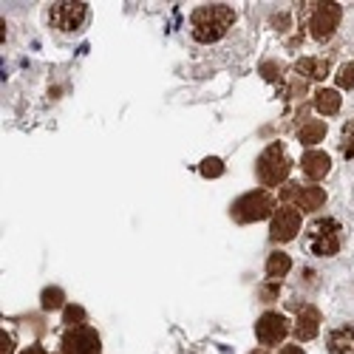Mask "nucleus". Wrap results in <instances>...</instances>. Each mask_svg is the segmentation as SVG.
Instances as JSON below:
<instances>
[{"label": "nucleus", "mask_w": 354, "mask_h": 354, "mask_svg": "<svg viewBox=\"0 0 354 354\" xmlns=\"http://www.w3.org/2000/svg\"><path fill=\"white\" fill-rule=\"evenodd\" d=\"M235 15L227 3H210V6H198L190 17V32L198 43H213L224 37V32L232 26Z\"/></svg>", "instance_id": "1"}, {"label": "nucleus", "mask_w": 354, "mask_h": 354, "mask_svg": "<svg viewBox=\"0 0 354 354\" xmlns=\"http://www.w3.org/2000/svg\"><path fill=\"white\" fill-rule=\"evenodd\" d=\"M304 247L317 255V258H329L343 247V227L335 218H317L306 227L304 235Z\"/></svg>", "instance_id": "2"}, {"label": "nucleus", "mask_w": 354, "mask_h": 354, "mask_svg": "<svg viewBox=\"0 0 354 354\" xmlns=\"http://www.w3.org/2000/svg\"><path fill=\"white\" fill-rule=\"evenodd\" d=\"M286 176H289V159L283 153V147L281 145H270L258 159V179L267 187H275V185H281L286 179Z\"/></svg>", "instance_id": "3"}, {"label": "nucleus", "mask_w": 354, "mask_h": 354, "mask_svg": "<svg viewBox=\"0 0 354 354\" xmlns=\"http://www.w3.org/2000/svg\"><path fill=\"white\" fill-rule=\"evenodd\" d=\"M272 210H275V201L270 198V193H263V190L241 196L239 201H235V207H232V213H235L239 221H261V218L272 216Z\"/></svg>", "instance_id": "4"}, {"label": "nucleus", "mask_w": 354, "mask_h": 354, "mask_svg": "<svg viewBox=\"0 0 354 354\" xmlns=\"http://www.w3.org/2000/svg\"><path fill=\"white\" fill-rule=\"evenodd\" d=\"M88 17V3H74V0H63V3H51L48 20L60 28V32H77Z\"/></svg>", "instance_id": "5"}, {"label": "nucleus", "mask_w": 354, "mask_h": 354, "mask_svg": "<svg viewBox=\"0 0 354 354\" xmlns=\"http://www.w3.org/2000/svg\"><path fill=\"white\" fill-rule=\"evenodd\" d=\"M340 23V3H317L312 17H309V28L315 40H329L332 32Z\"/></svg>", "instance_id": "6"}, {"label": "nucleus", "mask_w": 354, "mask_h": 354, "mask_svg": "<svg viewBox=\"0 0 354 354\" xmlns=\"http://www.w3.org/2000/svg\"><path fill=\"white\" fill-rule=\"evenodd\" d=\"M63 351L66 354H100V337L94 329L77 326L63 337Z\"/></svg>", "instance_id": "7"}, {"label": "nucleus", "mask_w": 354, "mask_h": 354, "mask_svg": "<svg viewBox=\"0 0 354 354\" xmlns=\"http://www.w3.org/2000/svg\"><path fill=\"white\" fill-rule=\"evenodd\" d=\"M289 326H286V320L278 315V312H267V315H261V320L255 323V335L263 346H275L286 337Z\"/></svg>", "instance_id": "8"}, {"label": "nucleus", "mask_w": 354, "mask_h": 354, "mask_svg": "<svg viewBox=\"0 0 354 354\" xmlns=\"http://www.w3.org/2000/svg\"><path fill=\"white\" fill-rule=\"evenodd\" d=\"M301 230V213L295 207H281L272 218V227H270V235L275 241H292L295 232Z\"/></svg>", "instance_id": "9"}, {"label": "nucleus", "mask_w": 354, "mask_h": 354, "mask_svg": "<svg viewBox=\"0 0 354 354\" xmlns=\"http://www.w3.org/2000/svg\"><path fill=\"white\" fill-rule=\"evenodd\" d=\"M283 196L295 198V204H298L301 210H320L323 201H326V193H323L320 187H295V185H289Z\"/></svg>", "instance_id": "10"}, {"label": "nucleus", "mask_w": 354, "mask_h": 354, "mask_svg": "<svg viewBox=\"0 0 354 354\" xmlns=\"http://www.w3.org/2000/svg\"><path fill=\"white\" fill-rule=\"evenodd\" d=\"M301 165H304V173L309 176V179H323V176L329 173V156L326 153H320V151H309L304 159H301Z\"/></svg>", "instance_id": "11"}, {"label": "nucleus", "mask_w": 354, "mask_h": 354, "mask_svg": "<svg viewBox=\"0 0 354 354\" xmlns=\"http://www.w3.org/2000/svg\"><path fill=\"white\" fill-rule=\"evenodd\" d=\"M317 326H320V312L317 309H304L298 315V326H295V335L301 340H312L317 335Z\"/></svg>", "instance_id": "12"}, {"label": "nucleus", "mask_w": 354, "mask_h": 354, "mask_svg": "<svg viewBox=\"0 0 354 354\" xmlns=\"http://www.w3.org/2000/svg\"><path fill=\"white\" fill-rule=\"evenodd\" d=\"M329 351L332 354H354V329L343 326L329 335Z\"/></svg>", "instance_id": "13"}, {"label": "nucleus", "mask_w": 354, "mask_h": 354, "mask_svg": "<svg viewBox=\"0 0 354 354\" xmlns=\"http://www.w3.org/2000/svg\"><path fill=\"white\" fill-rule=\"evenodd\" d=\"M315 105H317V111H320V113L332 116V113H337V111H340V94H337V91H332V88H320V91L315 94Z\"/></svg>", "instance_id": "14"}, {"label": "nucleus", "mask_w": 354, "mask_h": 354, "mask_svg": "<svg viewBox=\"0 0 354 354\" xmlns=\"http://www.w3.org/2000/svg\"><path fill=\"white\" fill-rule=\"evenodd\" d=\"M289 270H292V261H289L286 252H272V255H270V261H267V278H270V281L286 278Z\"/></svg>", "instance_id": "15"}, {"label": "nucleus", "mask_w": 354, "mask_h": 354, "mask_svg": "<svg viewBox=\"0 0 354 354\" xmlns=\"http://www.w3.org/2000/svg\"><path fill=\"white\" fill-rule=\"evenodd\" d=\"M295 68H298V74H306L312 80H323L329 74V63L326 60H301Z\"/></svg>", "instance_id": "16"}, {"label": "nucleus", "mask_w": 354, "mask_h": 354, "mask_svg": "<svg viewBox=\"0 0 354 354\" xmlns=\"http://www.w3.org/2000/svg\"><path fill=\"white\" fill-rule=\"evenodd\" d=\"M298 136H301L304 145H317V142H323V136H326V125L323 122H306Z\"/></svg>", "instance_id": "17"}, {"label": "nucleus", "mask_w": 354, "mask_h": 354, "mask_svg": "<svg viewBox=\"0 0 354 354\" xmlns=\"http://www.w3.org/2000/svg\"><path fill=\"white\" fill-rule=\"evenodd\" d=\"M340 151H343V156H346V159H351V162H354V120H351V122H346V128H343V136H340Z\"/></svg>", "instance_id": "18"}, {"label": "nucleus", "mask_w": 354, "mask_h": 354, "mask_svg": "<svg viewBox=\"0 0 354 354\" xmlns=\"http://www.w3.org/2000/svg\"><path fill=\"white\" fill-rule=\"evenodd\" d=\"M63 306V292L60 289H46L43 292V309H60Z\"/></svg>", "instance_id": "19"}, {"label": "nucleus", "mask_w": 354, "mask_h": 354, "mask_svg": "<svg viewBox=\"0 0 354 354\" xmlns=\"http://www.w3.org/2000/svg\"><path fill=\"white\" fill-rule=\"evenodd\" d=\"M337 85H340V88H354V63H346V66L337 71Z\"/></svg>", "instance_id": "20"}, {"label": "nucleus", "mask_w": 354, "mask_h": 354, "mask_svg": "<svg viewBox=\"0 0 354 354\" xmlns=\"http://www.w3.org/2000/svg\"><path fill=\"white\" fill-rule=\"evenodd\" d=\"M201 173H204V176H221V173H224L221 159H204V162H201Z\"/></svg>", "instance_id": "21"}, {"label": "nucleus", "mask_w": 354, "mask_h": 354, "mask_svg": "<svg viewBox=\"0 0 354 354\" xmlns=\"http://www.w3.org/2000/svg\"><path fill=\"white\" fill-rule=\"evenodd\" d=\"M82 317H85V312H82L80 306H68V309H66V323H71L74 329H77V323H80Z\"/></svg>", "instance_id": "22"}, {"label": "nucleus", "mask_w": 354, "mask_h": 354, "mask_svg": "<svg viewBox=\"0 0 354 354\" xmlns=\"http://www.w3.org/2000/svg\"><path fill=\"white\" fill-rule=\"evenodd\" d=\"M0 343H3V348H0V354H12V337L3 332L0 335Z\"/></svg>", "instance_id": "23"}, {"label": "nucleus", "mask_w": 354, "mask_h": 354, "mask_svg": "<svg viewBox=\"0 0 354 354\" xmlns=\"http://www.w3.org/2000/svg\"><path fill=\"white\" fill-rule=\"evenodd\" d=\"M281 354H304V351H301V346H286Z\"/></svg>", "instance_id": "24"}, {"label": "nucleus", "mask_w": 354, "mask_h": 354, "mask_svg": "<svg viewBox=\"0 0 354 354\" xmlns=\"http://www.w3.org/2000/svg\"><path fill=\"white\" fill-rule=\"evenodd\" d=\"M275 292H278L275 286H267V289H263V298H272V295H275Z\"/></svg>", "instance_id": "25"}, {"label": "nucleus", "mask_w": 354, "mask_h": 354, "mask_svg": "<svg viewBox=\"0 0 354 354\" xmlns=\"http://www.w3.org/2000/svg\"><path fill=\"white\" fill-rule=\"evenodd\" d=\"M23 354H46V351H43V348H37V346H32V348L23 351Z\"/></svg>", "instance_id": "26"}]
</instances>
